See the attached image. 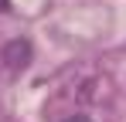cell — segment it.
<instances>
[{"label":"cell","mask_w":126,"mask_h":122,"mask_svg":"<svg viewBox=\"0 0 126 122\" xmlns=\"http://www.w3.org/2000/svg\"><path fill=\"white\" fill-rule=\"evenodd\" d=\"M3 64L10 68V71H24L27 64H31V41H24V37H17V41H10L7 48H3Z\"/></svg>","instance_id":"6da1fadb"},{"label":"cell","mask_w":126,"mask_h":122,"mask_svg":"<svg viewBox=\"0 0 126 122\" xmlns=\"http://www.w3.org/2000/svg\"><path fill=\"white\" fill-rule=\"evenodd\" d=\"M10 10V0H0V14H7Z\"/></svg>","instance_id":"7a4b0ae2"},{"label":"cell","mask_w":126,"mask_h":122,"mask_svg":"<svg viewBox=\"0 0 126 122\" xmlns=\"http://www.w3.org/2000/svg\"><path fill=\"white\" fill-rule=\"evenodd\" d=\"M65 122H92V119H85V115H75V119H65Z\"/></svg>","instance_id":"3957f363"}]
</instances>
